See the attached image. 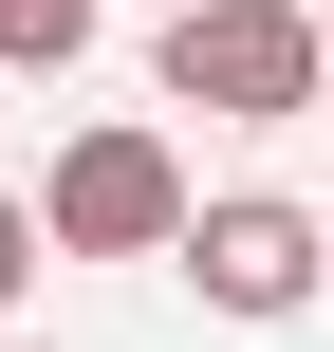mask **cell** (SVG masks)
I'll return each mask as SVG.
<instances>
[{"instance_id":"1","label":"cell","mask_w":334,"mask_h":352,"mask_svg":"<svg viewBox=\"0 0 334 352\" xmlns=\"http://www.w3.org/2000/svg\"><path fill=\"white\" fill-rule=\"evenodd\" d=\"M334 37L298 0H186L167 19V111H223V130H279V111H316Z\"/></svg>"},{"instance_id":"2","label":"cell","mask_w":334,"mask_h":352,"mask_svg":"<svg viewBox=\"0 0 334 352\" xmlns=\"http://www.w3.org/2000/svg\"><path fill=\"white\" fill-rule=\"evenodd\" d=\"M37 241H74V260H167V241H186V167H167V130H74L56 186H37Z\"/></svg>"},{"instance_id":"3","label":"cell","mask_w":334,"mask_h":352,"mask_svg":"<svg viewBox=\"0 0 334 352\" xmlns=\"http://www.w3.org/2000/svg\"><path fill=\"white\" fill-rule=\"evenodd\" d=\"M186 278H205V316H298L316 297V204H279V186H223V204H186V241H167Z\"/></svg>"},{"instance_id":"4","label":"cell","mask_w":334,"mask_h":352,"mask_svg":"<svg viewBox=\"0 0 334 352\" xmlns=\"http://www.w3.org/2000/svg\"><path fill=\"white\" fill-rule=\"evenodd\" d=\"M93 56V0H0V74H74Z\"/></svg>"},{"instance_id":"5","label":"cell","mask_w":334,"mask_h":352,"mask_svg":"<svg viewBox=\"0 0 334 352\" xmlns=\"http://www.w3.org/2000/svg\"><path fill=\"white\" fill-rule=\"evenodd\" d=\"M19 278H37V204L0 186V316H19Z\"/></svg>"},{"instance_id":"6","label":"cell","mask_w":334,"mask_h":352,"mask_svg":"<svg viewBox=\"0 0 334 352\" xmlns=\"http://www.w3.org/2000/svg\"><path fill=\"white\" fill-rule=\"evenodd\" d=\"M316 130H334V74H316Z\"/></svg>"},{"instance_id":"7","label":"cell","mask_w":334,"mask_h":352,"mask_svg":"<svg viewBox=\"0 0 334 352\" xmlns=\"http://www.w3.org/2000/svg\"><path fill=\"white\" fill-rule=\"evenodd\" d=\"M167 19H186V0H167Z\"/></svg>"},{"instance_id":"8","label":"cell","mask_w":334,"mask_h":352,"mask_svg":"<svg viewBox=\"0 0 334 352\" xmlns=\"http://www.w3.org/2000/svg\"><path fill=\"white\" fill-rule=\"evenodd\" d=\"M298 19H316V0H298Z\"/></svg>"}]
</instances>
